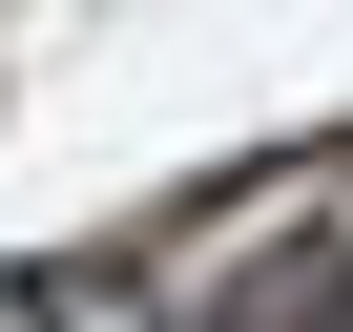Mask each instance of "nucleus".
Returning a JSON list of instances; mask_svg holds the SVG:
<instances>
[{"label": "nucleus", "instance_id": "obj_1", "mask_svg": "<svg viewBox=\"0 0 353 332\" xmlns=\"http://www.w3.org/2000/svg\"><path fill=\"white\" fill-rule=\"evenodd\" d=\"M188 332H353V249H332V229H270V249L188 311Z\"/></svg>", "mask_w": 353, "mask_h": 332}, {"label": "nucleus", "instance_id": "obj_2", "mask_svg": "<svg viewBox=\"0 0 353 332\" xmlns=\"http://www.w3.org/2000/svg\"><path fill=\"white\" fill-rule=\"evenodd\" d=\"M0 332H21V311H0Z\"/></svg>", "mask_w": 353, "mask_h": 332}]
</instances>
